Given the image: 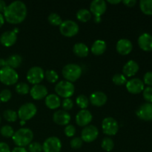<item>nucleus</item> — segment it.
I'll use <instances>...</instances> for the list:
<instances>
[{
    "label": "nucleus",
    "instance_id": "12",
    "mask_svg": "<svg viewBox=\"0 0 152 152\" xmlns=\"http://www.w3.org/2000/svg\"><path fill=\"white\" fill-rule=\"evenodd\" d=\"M106 9L107 4L104 0H94L90 4V12L94 15V17H101Z\"/></svg>",
    "mask_w": 152,
    "mask_h": 152
},
{
    "label": "nucleus",
    "instance_id": "47",
    "mask_svg": "<svg viewBox=\"0 0 152 152\" xmlns=\"http://www.w3.org/2000/svg\"><path fill=\"white\" fill-rule=\"evenodd\" d=\"M11 152H28V150L23 147H16L12 150Z\"/></svg>",
    "mask_w": 152,
    "mask_h": 152
},
{
    "label": "nucleus",
    "instance_id": "27",
    "mask_svg": "<svg viewBox=\"0 0 152 152\" xmlns=\"http://www.w3.org/2000/svg\"><path fill=\"white\" fill-rule=\"evenodd\" d=\"M76 16H77V19L79 21L82 22H86L90 20L91 18V13L88 9L82 8L77 12Z\"/></svg>",
    "mask_w": 152,
    "mask_h": 152
},
{
    "label": "nucleus",
    "instance_id": "16",
    "mask_svg": "<svg viewBox=\"0 0 152 152\" xmlns=\"http://www.w3.org/2000/svg\"><path fill=\"white\" fill-rule=\"evenodd\" d=\"M48 88L41 84L34 85L31 89H30V94L31 97L35 100H40L48 96Z\"/></svg>",
    "mask_w": 152,
    "mask_h": 152
},
{
    "label": "nucleus",
    "instance_id": "36",
    "mask_svg": "<svg viewBox=\"0 0 152 152\" xmlns=\"http://www.w3.org/2000/svg\"><path fill=\"white\" fill-rule=\"evenodd\" d=\"M112 82L117 86H123L127 83V79L123 74H116L113 76Z\"/></svg>",
    "mask_w": 152,
    "mask_h": 152
},
{
    "label": "nucleus",
    "instance_id": "46",
    "mask_svg": "<svg viewBox=\"0 0 152 152\" xmlns=\"http://www.w3.org/2000/svg\"><path fill=\"white\" fill-rule=\"evenodd\" d=\"M6 7H7V4H6L5 1H3V0H0V13H1V12L4 13Z\"/></svg>",
    "mask_w": 152,
    "mask_h": 152
},
{
    "label": "nucleus",
    "instance_id": "14",
    "mask_svg": "<svg viewBox=\"0 0 152 152\" xmlns=\"http://www.w3.org/2000/svg\"><path fill=\"white\" fill-rule=\"evenodd\" d=\"M140 119L145 121L152 120V103L145 102L142 104L136 112Z\"/></svg>",
    "mask_w": 152,
    "mask_h": 152
},
{
    "label": "nucleus",
    "instance_id": "37",
    "mask_svg": "<svg viewBox=\"0 0 152 152\" xmlns=\"http://www.w3.org/2000/svg\"><path fill=\"white\" fill-rule=\"evenodd\" d=\"M12 94L9 89H3L0 92V102H7L11 99Z\"/></svg>",
    "mask_w": 152,
    "mask_h": 152
},
{
    "label": "nucleus",
    "instance_id": "9",
    "mask_svg": "<svg viewBox=\"0 0 152 152\" xmlns=\"http://www.w3.org/2000/svg\"><path fill=\"white\" fill-rule=\"evenodd\" d=\"M27 80L33 85L39 84L45 78V71L39 66H34L27 73Z\"/></svg>",
    "mask_w": 152,
    "mask_h": 152
},
{
    "label": "nucleus",
    "instance_id": "45",
    "mask_svg": "<svg viewBox=\"0 0 152 152\" xmlns=\"http://www.w3.org/2000/svg\"><path fill=\"white\" fill-rule=\"evenodd\" d=\"M123 3L127 7H132L137 4V1L136 0H124V1H123Z\"/></svg>",
    "mask_w": 152,
    "mask_h": 152
},
{
    "label": "nucleus",
    "instance_id": "28",
    "mask_svg": "<svg viewBox=\"0 0 152 152\" xmlns=\"http://www.w3.org/2000/svg\"><path fill=\"white\" fill-rule=\"evenodd\" d=\"M140 7L145 14L152 15V0H141L140 1Z\"/></svg>",
    "mask_w": 152,
    "mask_h": 152
},
{
    "label": "nucleus",
    "instance_id": "44",
    "mask_svg": "<svg viewBox=\"0 0 152 152\" xmlns=\"http://www.w3.org/2000/svg\"><path fill=\"white\" fill-rule=\"evenodd\" d=\"M0 152H10L9 145L5 142H0Z\"/></svg>",
    "mask_w": 152,
    "mask_h": 152
},
{
    "label": "nucleus",
    "instance_id": "20",
    "mask_svg": "<svg viewBox=\"0 0 152 152\" xmlns=\"http://www.w3.org/2000/svg\"><path fill=\"white\" fill-rule=\"evenodd\" d=\"M17 36L13 31H7L3 33L0 37V42L5 47H10L16 43Z\"/></svg>",
    "mask_w": 152,
    "mask_h": 152
},
{
    "label": "nucleus",
    "instance_id": "39",
    "mask_svg": "<svg viewBox=\"0 0 152 152\" xmlns=\"http://www.w3.org/2000/svg\"><path fill=\"white\" fill-rule=\"evenodd\" d=\"M83 143V140L81 139V137H74L70 142V145L71 147L74 149H79L82 147Z\"/></svg>",
    "mask_w": 152,
    "mask_h": 152
},
{
    "label": "nucleus",
    "instance_id": "29",
    "mask_svg": "<svg viewBox=\"0 0 152 152\" xmlns=\"http://www.w3.org/2000/svg\"><path fill=\"white\" fill-rule=\"evenodd\" d=\"M101 146L103 150L105 151H111L114 147V142L113 140L109 137H106L103 138L102 142H101Z\"/></svg>",
    "mask_w": 152,
    "mask_h": 152
},
{
    "label": "nucleus",
    "instance_id": "5",
    "mask_svg": "<svg viewBox=\"0 0 152 152\" xmlns=\"http://www.w3.org/2000/svg\"><path fill=\"white\" fill-rule=\"evenodd\" d=\"M19 80L17 72L10 67H4L0 69V82L6 86H13Z\"/></svg>",
    "mask_w": 152,
    "mask_h": 152
},
{
    "label": "nucleus",
    "instance_id": "42",
    "mask_svg": "<svg viewBox=\"0 0 152 152\" xmlns=\"http://www.w3.org/2000/svg\"><path fill=\"white\" fill-rule=\"evenodd\" d=\"M62 106L63 108L64 111H69V110L72 109L73 107H74V102L70 98H66V99H64V100L62 101Z\"/></svg>",
    "mask_w": 152,
    "mask_h": 152
},
{
    "label": "nucleus",
    "instance_id": "22",
    "mask_svg": "<svg viewBox=\"0 0 152 152\" xmlns=\"http://www.w3.org/2000/svg\"><path fill=\"white\" fill-rule=\"evenodd\" d=\"M139 65L137 62L134 60H129L126 62L123 68V75L125 77H134L139 71Z\"/></svg>",
    "mask_w": 152,
    "mask_h": 152
},
{
    "label": "nucleus",
    "instance_id": "21",
    "mask_svg": "<svg viewBox=\"0 0 152 152\" xmlns=\"http://www.w3.org/2000/svg\"><path fill=\"white\" fill-rule=\"evenodd\" d=\"M138 45L145 51L152 50V35L148 33L141 34L138 38Z\"/></svg>",
    "mask_w": 152,
    "mask_h": 152
},
{
    "label": "nucleus",
    "instance_id": "23",
    "mask_svg": "<svg viewBox=\"0 0 152 152\" xmlns=\"http://www.w3.org/2000/svg\"><path fill=\"white\" fill-rule=\"evenodd\" d=\"M45 103L46 106L49 108V109H56L59 108L61 105V100L59 96L54 94H48L45 97Z\"/></svg>",
    "mask_w": 152,
    "mask_h": 152
},
{
    "label": "nucleus",
    "instance_id": "25",
    "mask_svg": "<svg viewBox=\"0 0 152 152\" xmlns=\"http://www.w3.org/2000/svg\"><path fill=\"white\" fill-rule=\"evenodd\" d=\"M73 51L76 56L79 57H86L88 55V48L83 42L76 43L73 47Z\"/></svg>",
    "mask_w": 152,
    "mask_h": 152
},
{
    "label": "nucleus",
    "instance_id": "38",
    "mask_svg": "<svg viewBox=\"0 0 152 152\" xmlns=\"http://www.w3.org/2000/svg\"><path fill=\"white\" fill-rule=\"evenodd\" d=\"M42 151V145L38 142H31L28 145L29 152H41Z\"/></svg>",
    "mask_w": 152,
    "mask_h": 152
},
{
    "label": "nucleus",
    "instance_id": "17",
    "mask_svg": "<svg viewBox=\"0 0 152 152\" xmlns=\"http://www.w3.org/2000/svg\"><path fill=\"white\" fill-rule=\"evenodd\" d=\"M53 120L56 124L59 126H67L71 121V115L68 111L59 110L53 114Z\"/></svg>",
    "mask_w": 152,
    "mask_h": 152
},
{
    "label": "nucleus",
    "instance_id": "33",
    "mask_svg": "<svg viewBox=\"0 0 152 152\" xmlns=\"http://www.w3.org/2000/svg\"><path fill=\"white\" fill-rule=\"evenodd\" d=\"M3 117H4V120H7V122L13 123V122L16 121V120L18 119V114L15 111L7 109L4 111V113H3Z\"/></svg>",
    "mask_w": 152,
    "mask_h": 152
},
{
    "label": "nucleus",
    "instance_id": "13",
    "mask_svg": "<svg viewBox=\"0 0 152 152\" xmlns=\"http://www.w3.org/2000/svg\"><path fill=\"white\" fill-rule=\"evenodd\" d=\"M93 116L91 113L87 109H82L76 115V123L79 126L86 127L92 121Z\"/></svg>",
    "mask_w": 152,
    "mask_h": 152
},
{
    "label": "nucleus",
    "instance_id": "18",
    "mask_svg": "<svg viewBox=\"0 0 152 152\" xmlns=\"http://www.w3.org/2000/svg\"><path fill=\"white\" fill-rule=\"evenodd\" d=\"M116 49L120 55H128L132 52L133 45L128 39H120L116 45Z\"/></svg>",
    "mask_w": 152,
    "mask_h": 152
},
{
    "label": "nucleus",
    "instance_id": "52",
    "mask_svg": "<svg viewBox=\"0 0 152 152\" xmlns=\"http://www.w3.org/2000/svg\"><path fill=\"white\" fill-rule=\"evenodd\" d=\"M25 121H22V120H21V122H20L21 125H23V124H25Z\"/></svg>",
    "mask_w": 152,
    "mask_h": 152
},
{
    "label": "nucleus",
    "instance_id": "2",
    "mask_svg": "<svg viewBox=\"0 0 152 152\" xmlns=\"http://www.w3.org/2000/svg\"><path fill=\"white\" fill-rule=\"evenodd\" d=\"M34 133L31 129L28 128H22L14 132V134L12 137L13 142L17 145V147H23L29 145L33 140Z\"/></svg>",
    "mask_w": 152,
    "mask_h": 152
},
{
    "label": "nucleus",
    "instance_id": "1",
    "mask_svg": "<svg viewBox=\"0 0 152 152\" xmlns=\"http://www.w3.org/2000/svg\"><path fill=\"white\" fill-rule=\"evenodd\" d=\"M27 13V7L23 1H14L7 6L3 16L8 23L16 25L25 20Z\"/></svg>",
    "mask_w": 152,
    "mask_h": 152
},
{
    "label": "nucleus",
    "instance_id": "30",
    "mask_svg": "<svg viewBox=\"0 0 152 152\" xmlns=\"http://www.w3.org/2000/svg\"><path fill=\"white\" fill-rule=\"evenodd\" d=\"M76 103L81 109H86L89 105V99L84 94H80L76 99Z\"/></svg>",
    "mask_w": 152,
    "mask_h": 152
},
{
    "label": "nucleus",
    "instance_id": "8",
    "mask_svg": "<svg viewBox=\"0 0 152 152\" xmlns=\"http://www.w3.org/2000/svg\"><path fill=\"white\" fill-rule=\"evenodd\" d=\"M102 129L105 134L108 136H114L118 132L119 124L113 117H105L102 122Z\"/></svg>",
    "mask_w": 152,
    "mask_h": 152
},
{
    "label": "nucleus",
    "instance_id": "50",
    "mask_svg": "<svg viewBox=\"0 0 152 152\" xmlns=\"http://www.w3.org/2000/svg\"><path fill=\"white\" fill-rule=\"evenodd\" d=\"M4 16H3L1 13H0V28H1L3 25H4Z\"/></svg>",
    "mask_w": 152,
    "mask_h": 152
},
{
    "label": "nucleus",
    "instance_id": "40",
    "mask_svg": "<svg viewBox=\"0 0 152 152\" xmlns=\"http://www.w3.org/2000/svg\"><path fill=\"white\" fill-rule=\"evenodd\" d=\"M64 133L68 137H72L76 134V128L73 125H67L64 129Z\"/></svg>",
    "mask_w": 152,
    "mask_h": 152
},
{
    "label": "nucleus",
    "instance_id": "24",
    "mask_svg": "<svg viewBox=\"0 0 152 152\" xmlns=\"http://www.w3.org/2000/svg\"><path fill=\"white\" fill-rule=\"evenodd\" d=\"M107 48V45L104 40L102 39H97L93 43L91 46V52L93 54L96 55V56H99L104 53L105 51Z\"/></svg>",
    "mask_w": 152,
    "mask_h": 152
},
{
    "label": "nucleus",
    "instance_id": "3",
    "mask_svg": "<svg viewBox=\"0 0 152 152\" xmlns=\"http://www.w3.org/2000/svg\"><path fill=\"white\" fill-rule=\"evenodd\" d=\"M82 73H83V71H82L81 67L77 64L74 63H70L65 65L62 71L64 78L67 81L71 82V83H74L79 80L81 77Z\"/></svg>",
    "mask_w": 152,
    "mask_h": 152
},
{
    "label": "nucleus",
    "instance_id": "53",
    "mask_svg": "<svg viewBox=\"0 0 152 152\" xmlns=\"http://www.w3.org/2000/svg\"><path fill=\"white\" fill-rule=\"evenodd\" d=\"M0 123H1V117H0Z\"/></svg>",
    "mask_w": 152,
    "mask_h": 152
},
{
    "label": "nucleus",
    "instance_id": "10",
    "mask_svg": "<svg viewBox=\"0 0 152 152\" xmlns=\"http://www.w3.org/2000/svg\"><path fill=\"white\" fill-rule=\"evenodd\" d=\"M61 148L62 142L56 137L47 138L42 144V151L44 152H60Z\"/></svg>",
    "mask_w": 152,
    "mask_h": 152
},
{
    "label": "nucleus",
    "instance_id": "31",
    "mask_svg": "<svg viewBox=\"0 0 152 152\" xmlns=\"http://www.w3.org/2000/svg\"><path fill=\"white\" fill-rule=\"evenodd\" d=\"M48 20L50 25H54V26H60L62 22H63L61 16L56 13H50L48 17Z\"/></svg>",
    "mask_w": 152,
    "mask_h": 152
},
{
    "label": "nucleus",
    "instance_id": "48",
    "mask_svg": "<svg viewBox=\"0 0 152 152\" xmlns=\"http://www.w3.org/2000/svg\"><path fill=\"white\" fill-rule=\"evenodd\" d=\"M4 67H7V63H6V59H0V68H2Z\"/></svg>",
    "mask_w": 152,
    "mask_h": 152
},
{
    "label": "nucleus",
    "instance_id": "19",
    "mask_svg": "<svg viewBox=\"0 0 152 152\" xmlns=\"http://www.w3.org/2000/svg\"><path fill=\"white\" fill-rule=\"evenodd\" d=\"M108 100L107 95L102 91H95L90 95L89 102L96 107L103 106Z\"/></svg>",
    "mask_w": 152,
    "mask_h": 152
},
{
    "label": "nucleus",
    "instance_id": "41",
    "mask_svg": "<svg viewBox=\"0 0 152 152\" xmlns=\"http://www.w3.org/2000/svg\"><path fill=\"white\" fill-rule=\"evenodd\" d=\"M143 91V97L147 102L152 103V87H147L144 88Z\"/></svg>",
    "mask_w": 152,
    "mask_h": 152
},
{
    "label": "nucleus",
    "instance_id": "7",
    "mask_svg": "<svg viewBox=\"0 0 152 152\" xmlns=\"http://www.w3.org/2000/svg\"><path fill=\"white\" fill-rule=\"evenodd\" d=\"M79 25L73 20H65L62 22V24L59 26V31L63 35L66 37H73L78 34Z\"/></svg>",
    "mask_w": 152,
    "mask_h": 152
},
{
    "label": "nucleus",
    "instance_id": "6",
    "mask_svg": "<svg viewBox=\"0 0 152 152\" xmlns=\"http://www.w3.org/2000/svg\"><path fill=\"white\" fill-rule=\"evenodd\" d=\"M37 113V106L32 102H27L19 107L18 110V117L22 121H28L32 119Z\"/></svg>",
    "mask_w": 152,
    "mask_h": 152
},
{
    "label": "nucleus",
    "instance_id": "32",
    "mask_svg": "<svg viewBox=\"0 0 152 152\" xmlns=\"http://www.w3.org/2000/svg\"><path fill=\"white\" fill-rule=\"evenodd\" d=\"M45 78L48 83H55L59 79V75L54 70H47L45 72Z\"/></svg>",
    "mask_w": 152,
    "mask_h": 152
},
{
    "label": "nucleus",
    "instance_id": "4",
    "mask_svg": "<svg viewBox=\"0 0 152 152\" xmlns=\"http://www.w3.org/2000/svg\"><path fill=\"white\" fill-rule=\"evenodd\" d=\"M55 91L57 96L66 99V98H70L74 95L75 87H74V85L71 82L62 80L56 83L55 86Z\"/></svg>",
    "mask_w": 152,
    "mask_h": 152
},
{
    "label": "nucleus",
    "instance_id": "51",
    "mask_svg": "<svg viewBox=\"0 0 152 152\" xmlns=\"http://www.w3.org/2000/svg\"><path fill=\"white\" fill-rule=\"evenodd\" d=\"M94 22L95 23H99V22L102 21V19H101V17H94Z\"/></svg>",
    "mask_w": 152,
    "mask_h": 152
},
{
    "label": "nucleus",
    "instance_id": "35",
    "mask_svg": "<svg viewBox=\"0 0 152 152\" xmlns=\"http://www.w3.org/2000/svg\"><path fill=\"white\" fill-rule=\"evenodd\" d=\"M0 133H1V134L4 137L10 138L12 137L13 136V134H14V130H13V129L10 126L5 125V126H3L1 128V129H0Z\"/></svg>",
    "mask_w": 152,
    "mask_h": 152
},
{
    "label": "nucleus",
    "instance_id": "43",
    "mask_svg": "<svg viewBox=\"0 0 152 152\" xmlns=\"http://www.w3.org/2000/svg\"><path fill=\"white\" fill-rule=\"evenodd\" d=\"M143 79L145 84L149 86V87L152 86V71H148V72L145 73Z\"/></svg>",
    "mask_w": 152,
    "mask_h": 152
},
{
    "label": "nucleus",
    "instance_id": "49",
    "mask_svg": "<svg viewBox=\"0 0 152 152\" xmlns=\"http://www.w3.org/2000/svg\"><path fill=\"white\" fill-rule=\"evenodd\" d=\"M121 0H108V2L112 4H117L121 2Z\"/></svg>",
    "mask_w": 152,
    "mask_h": 152
},
{
    "label": "nucleus",
    "instance_id": "34",
    "mask_svg": "<svg viewBox=\"0 0 152 152\" xmlns=\"http://www.w3.org/2000/svg\"><path fill=\"white\" fill-rule=\"evenodd\" d=\"M16 91L20 95H25L30 92V87L27 83H19L16 85Z\"/></svg>",
    "mask_w": 152,
    "mask_h": 152
},
{
    "label": "nucleus",
    "instance_id": "15",
    "mask_svg": "<svg viewBox=\"0 0 152 152\" xmlns=\"http://www.w3.org/2000/svg\"><path fill=\"white\" fill-rule=\"evenodd\" d=\"M128 91L133 94H137L144 90V83L139 78H133L126 83Z\"/></svg>",
    "mask_w": 152,
    "mask_h": 152
},
{
    "label": "nucleus",
    "instance_id": "11",
    "mask_svg": "<svg viewBox=\"0 0 152 152\" xmlns=\"http://www.w3.org/2000/svg\"><path fill=\"white\" fill-rule=\"evenodd\" d=\"M99 131L95 126L88 125L83 129L81 132V139L83 142H91L97 138Z\"/></svg>",
    "mask_w": 152,
    "mask_h": 152
},
{
    "label": "nucleus",
    "instance_id": "26",
    "mask_svg": "<svg viewBox=\"0 0 152 152\" xmlns=\"http://www.w3.org/2000/svg\"><path fill=\"white\" fill-rule=\"evenodd\" d=\"M22 58L19 54H13L6 59L7 66L13 68V69L19 68L21 64H22Z\"/></svg>",
    "mask_w": 152,
    "mask_h": 152
}]
</instances>
